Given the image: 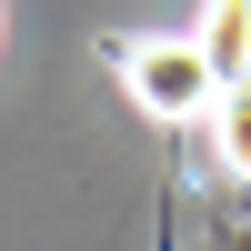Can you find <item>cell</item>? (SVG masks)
<instances>
[{"instance_id": "1", "label": "cell", "mask_w": 251, "mask_h": 251, "mask_svg": "<svg viewBox=\"0 0 251 251\" xmlns=\"http://www.w3.org/2000/svg\"><path fill=\"white\" fill-rule=\"evenodd\" d=\"M121 80H131V100L151 121H171V131H191V121H211V100H221V71H211V50H201L191 30H141V40H121Z\"/></svg>"}, {"instance_id": "2", "label": "cell", "mask_w": 251, "mask_h": 251, "mask_svg": "<svg viewBox=\"0 0 251 251\" xmlns=\"http://www.w3.org/2000/svg\"><path fill=\"white\" fill-rule=\"evenodd\" d=\"M191 40L211 50V71H221V80H251V0H211Z\"/></svg>"}, {"instance_id": "3", "label": "cell", "mask_w": 251, "mask_h": 251, "mask_svg": "<svg viewBox=\"0 0 251 251\" xmlns=\"http://www.w3.org/2000/svg\"><path fill=\"white\" fill-rule=\"evenodd\" d=\"M201 131H211V161H221V171L251 181V80H221V100H211Z\"/></svg>"}]
</instances>
